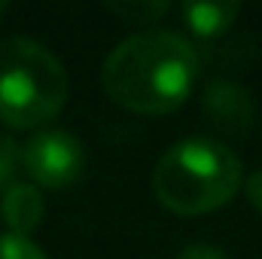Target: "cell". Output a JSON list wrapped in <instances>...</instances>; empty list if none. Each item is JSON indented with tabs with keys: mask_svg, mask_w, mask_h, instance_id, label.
I'll list each match as a JSON object with an SVG mask.
<instances>
[{
	"mask_svg": "<svg viewBox=\"0 0 262 259\" xmlns=\"http://www.w3.org/2000/svg\"><path fill=\"white\" fill-rule=\"evenodd\" d=\"M198 76V49L174 31L143 28L125 37L104 61L107 95L131 113L162 116L177 110Z\"/></svg>",
	"mask_w": 262,
	"mask_h": 259,
	"instance_id": "6da1fadb",
	"label": "cell"
},
{
	"mask_svg": "<svg viewBox=\"0 0 262 259\" xmlns=\"http://www.w3.org/2000/svg\"><path fill=\"white\" fill-rule=\"evenodd\" d=\"M241 159L213 137H186L162 153L152 171L156 198L183 217L223 207L241 186Z\"/></svg>",
	"mask_w": 262,
	"mask_h": 259,
	"instance_id": "7a4b0ae2",
	"label": "cell"
},
{
	"mask_svg": "<svg viewBox=\"0 0 262 259\" xmlns=\"http://www.w3.org/2000/svg\"><path fill=\"white\" fill-rule=\"evenodd\" d=\"M67 70L52 49L31 37L0 43V122L40 128L52 122L67 101Z\"/></svg>",
	"mask_w": 262,
	"mask_h": 259,
	"instance_id": "3957f363",
	"label": "cell"
},
{
	"mask_svg": "<svg viewBox=\"0 0 262 259\" xmlns=\"http://www.w3.org/2000/svg\"><path fill=\"white\" fill-rule=\"evenodd\" d=\"M82 165H85L82 143L67 131L46 128L21 146L25 174L46 189H61L67 183H73L82 174Z\"/></svg>",
	"mask_w": 262,
	"mask_h": 259,
	"instance_id": "277c9868",
	"label": "cell"
},
{
	"mask_svg": "<svg viewBox=\"0 0 262 259\" xmlns=\"http://www.w3.org/2000/svg\"><path fill=\"white\" fill-rule=\"evenodd\" d=\"M201 107H204L207 122L223 134H247L256 119V107H253L250 92L232 79H213L204 89Z\"/></svg>",
	"mask_w": 262,
	"mask_h": 259,
	"instance_id": "5b68a950",
	"label": "cell"
},
{
	"mask_svg": "<svg viewBox=\"0 0 262 259\" xmlns=\"http://www.w3.org/2000/svg\"><path fill=\"white\" fill-rule=\"evenodd\" d=\"M0 213H3V223L9 226V235L28 238V232H34L40 226V220L46 213V201L37 186L12 183L0 195Z\"/></svg>",
	"mask_w": 262,
	"mask_h": 259,
	"instance_id": "8992f818",
	"label": "cell"
},
{
	"mask_svg": "<svg viewBox=\"0 0 262 259\" xmlns=\"http://www.w3.org/2000/svg\"><path fill=\"white\" fill-rule=\"evenodd\" d=\"M238 12H241V6L235 0H201V3H186L183 6V18L198 37L223 34L235 21Z\"/></svg>",
	"mask_w": 262,
	"mask_h": 259,
	"instance_id": "52a82bcc",
	"label": "cell"
},
{
	"mask_svg": "<svg viewBox=\"0 0 262 259\" xmlns=\"http://www.w3.org/2000/svg\"><path fill=\"white\" fill-rule=\"evenodd\" d=\"M107 9L110 12H116L119 18H125L131 25H152V21H159L171 6L168 3H149V0H134V3H107Z\"/></svg>",
	"mask_w": 262,
	"mask_h": 259,
	"instance_id": "ba28073f",
	"label": "cell"
},
{
	"mask_svg": "<svg viewBox=\"0 0 262 259\" xmlns=\"http://www.w3.org/2000/svg\"><path fill=\"white\" fill-rule=\"evenodd\" d=\"M18 168H21V146L12 137H0V189H9L15 183Z\"/></svg>",
	"mask_w": 262,
	"mask_h": 259,
	"instance_id": "9c48e42d",
	"label": "cell"
},
{
	"mask_svg": "<svg viewBox=\"0 0 262 259\" xmlns=\"http://www.w3.org/2000/svg\"><path fill=\"white\" fill-rule=\"evenodd\" d=\"M0 259H49L31 238L0 235Z\"/></svg>",
	"mask_w": 262,
	"mask_h": 259,
	"instance_id": "30bf717a",
	"label": "cell"
},
{
	"mask_svg": "<svg viewBox=\"0 0 262 259\" xmlns=\"http://www.w3.org/2000/svg\"><path fill=\"white\" fill-rule=\"evenodd\" d=\"M177 259H232L226 250H220V247H210V244H186Z\"/></svg>",
	"mask_w": 262,
	"mask_h": 259,
	"instance_id": "8fae6325",
	"label": "cell"
},
{
	"mask_svg": "<svg viewBox=\"0 0 262 259\" xmlns=\"http://www.w3.org/2000/svg\"><path fill=\"white\" fill-rule=\"evenodd\" d=\"M244 195H247V201H250L256 210H262V171H256V174L247 177V183H244Z\"/></svg>",
	"mask_w": 262,
	"mask_h": 259,
	"instance_id": "7c38bea8",
	"label": "cell"
},
{
	"mask_svg": "<svg viewBox=\"0 0 262 259\" xmlns=\"http://www.w3.org/2000/svg\"><path fill=\"white\" fill-rule=\"evenodd\" d=\"M6 9H9V6H6V3H0V15H3V12H6Z\"/></svg>",
	"mask_w": 262,
	"mask_h": 259,
	"instance_id": "4fadbf2b",
	"label": "cell"
}]
</instances>
